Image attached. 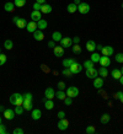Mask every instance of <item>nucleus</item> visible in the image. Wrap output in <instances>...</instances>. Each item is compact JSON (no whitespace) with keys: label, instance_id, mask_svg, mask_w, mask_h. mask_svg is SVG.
I'll return each instance as SVG.
<instances>
[{"label":"nucleus","instance_id":"nucleus-1","mask_svg":"<svg viewBox=\"0 0 123 134\" xmlns=\"http://www.w3.org/2000/svg\"><path fill=\"white\" fill-rule=\"evenodd\" d=\"M10 103L14 106H22L24 103V95H20V93H12L10 96Z\"/></svg>","mask_w":123,"mask_h":134},{"label":"nucleus","instance_id":"nucleus-2","mask_svg":"<svg viewBox=\"0 0 123 134\" xmlns=\"http://www.w3.org/2000/svg\"><path fill=\"white\" fill-rule=\"evenodd\" d=\"M65 92H66V96H68V97L74 98V97H76V96L79 95V89L76 87V86H70Z\"/></svg>","mask_w":123,"mask_h":134},{"label":"nucleus","instance_id":"nucleus-3","mask_svg":"<svg viewBox=\"0 0 123 134\" xmlns=\"http://www.w3.org/2000/svg\"><path fill=\"white\" fill-rule=\"evenodd\" d=\"M78 11L80 14H87V12L90 11V5L87 4V3H80L78 5Z\"/></svg>","mask_w":123,"mask_h":134},{"label":"nucleus","instance_id":"nucleus-4","mask_svg":"<svg viewBox=\"0 0 123 134\" xmlns=\"http://www.w3.org/2000/svg\"><path fill=\"white\" fill-rule=\"evenodd\" d=\"M15 111L12 110V108H5L4 111V118H6L8 121H11L15 118Z\"/></svg>","mask_w":123,"mask_h":134},{"label":"nucleus","instance_id":"nucleus-5","mask_svg":"<svg viewBox=\"0 0 123 134\" xmlns=\"http://www.w3.org/2000/svg\"><path fill=\"white\" fill-rule=\"evenodd\" d=\"M68 126H69V121H68V119H65V118L59 119V122H58V128L60 130H66L68 129Z\"/></svg>","mask_w":123,"mask_h":134},{"label":"nucleus","instance_id":"nucleus-6","mask_svg":"<svg viewBox=\"0 0 123 134\" xmlns=\"http://www.w3.org/2000/svg\"><path fill=\"white\" fill-rule=\"evenodd\" d=\"M69 69H70V71H71V74H73V75H74V74H79L80 71H81V64H80V63H78V62H75V63L70 66Z\"/></svg>","mask_w":123,"mask_h":134},{"label":"nucleus","instance_id":"nucleus-7","mask_svg":"<svg viewBox=\"0 0 123 134\" xmlns=\"http://www.w3.org/2000/svg\"><path fill=\"white\" fill-rule=\"evenodd\" d=\"M98 75V70H96L95 68H90V69H86V76L89 79H95Z\"/></svg>","mask_w":123,"mask_h":134},{"label":"nucleus","instance_id":"nucleus-8","mask_svg":"<svg viewBox=\"0 0 123 134\" xmlns=\"http://www.w3.org/2000/svg\"><path fill=\"white\" fill-rule=\"evenodd\" d=\"M60 43H62V47H63V48H69V47H71L73 40L69 38V37H64V38H62Z\"/></svg>","mask_w":123,"mask_h":134},{"label":"nucleus","instance_id":"nucleus-9","mask_svg":"<svg viewBox=\"0 0 123 134\" xmlns=\"http://www.w3.org/2000/svg\"><path fill=\"white\" fill-rule=\"evenodd\" d=\"M101 53H102V55H107V57H111V55L113 54V48H112L111 46H106V47H102V49H101Z\"/></svg>","mask_w":123,"mask_h":134},{"label":"nucleus","instance_id":"nucleus-10","mask_svg":"<svg viewBox=\"0 0 123 134\" xmlns=\"http://www.w3.org/2000/svg\"><path fill=\"white\" fill-rule=\"evenodd\" d=\"M44 96L46 98H48V100H53L55 97V92H54V90L52 87H47L44 91Z\"/></svg>","mask_w":123,"mask_h":134},{"label":"nucleus","instance_id":"nucleus-11","mask_svg":"<svg viewBox=\"0 0 123 134\" xmlns=\"http://www.w3.org/2000/svg\"><path fill=\"white\" fill-rule=\"evenodd\" d=\"M42 19L41 16V11L40 10H33L32 12H31V20L35 21V22H37V21H40Z\"/></svg>","mask_w":123,"mask_h":134},{"label":"nucleus","instance_id":"nucleus-12","mask_svg":"<svg viewBox=\"0 0 123 134\" xmlns=\"http://www.w3.org/2000/svg\"><path fill=\"white\" fill-rule=\"evenodd\" d=\"M100 64H101V66H108V65L111 64V59L110 57H107V55H102V57L100 58V62H98Z\"/></svg>","mask_w":123,"mask_h":134},{"label":"nucleus","instance_id":"nucleus-13","mask_svg":"<svg viewBox=\"0 0 123 134\" xmlns=\"http://www.w3.org/2000/svg\"><path fill=\"white\" fill-rule=\"evenodd\" d=\"M53 53L57 58H62L64 55V49H63V47H57V46H55L53 48Z\"/></svg>","mask_w":123,"mask_h":134},{"label":"nucleus","instance_id":"nucleus-14","mask_svg":"<svg viewBox=\"0 0 123 134\" xmlns=\"http://www.w3.org/2000/svg\"><path fill=\"white\" fill-rule=\"evenodd\" d=\"M33 38H35L36 41H43L44 35L42 32V30H36V31L33 32Z\"/></svg>","mask_w":123,"mask_h":134},{"label":"nucleus","instance_id":"nucleus-15","mask_svg":"<svg viewBox=\"0 0 123 134\" xmlns=\"http://www.w3.org/2000/svg\"><path fill=\"white\" fill-rule=\"evenodd\" d=\"M26 29H27V31H29L30 33H33L37 29H38V27H37V22H35V21L29 22V24H27V26H26Z\"/></svg>","mask_w":123,"mask_h":134},{"label":"nucleus","instance_id":"nucleus-16","mask_svg":"<svg viewBox=\"0 0 123 134\" xmlns=\"http://www.w3.org/2000/svg\"><path fill=\"white\" fill-rule=\"evenodd\" d=\"M86 49H87L89 52H94L95 49H96V43H95V41L89 40V41L86 42Z\"/></svg>","mask_w":123,"mask_h":134},{"label":"nucleus","instance_id":"nucleus-17","mask_svg":"<svg viewBox=\"0 0 123 134\" xmlns=\"http://www.w3.org/2000/svg\"><path fill=\"white\" fill-rule=\"evenodd\" d=\"M40 118H42L41 110H38V108H35V110H32V119H35V121H38Z\"/></svg>","mask_w":123,"mask_h":134},{"label":"nucleus","instance_id":"nucleus-18","mask_svg":"<svg viewBox=\"0 0 123 134\" xmlns=\"http://www.w3.org/2000/svg\"><path fill=\"white\" fill-rule=\"evenodd\" d=\"M94 86L96 89H101L103 86V79L101 77H95L94 79Z\"/></svg>","mask_w":123,"mask_h":134},{"label":"nucleus","instance_id":"nucleus-19","mask_svg":"<svg viewBox=\"0 0 123 134\" xmlns=\"http://www.w3.org/2000/svg\"><path fill=\"white\" fill-rule=\"evenodd\" d=\"M43 102H44V107L47 108V110H53V108H54V102L52 101V100L44 98V100H43Z\"/></svg>","mask_w":123,"mask_h":134},{"label":"nucleus","instance_id":"nucleus-20","mask_svg":"<svg viewBox=\"0 0 123 134\" xmlns=\"http://www.w3.org/2000/svg\"><path fill=\"white\" fill-rule=\"evenodd\" d=\"M40 11H42V14H51L52 12V6L48 4H43Z\"/></svg>","mask_w":123,"mask_h":134},{"label":"nucleus","instance_id":"nucleus-21","mask_svg":"<svg viewBox=\"0 0 123 134\" xmlns=\"http://www.w3.org/2000/svg\"><path fill=\"white\" fill-rule=\"evenodd\" d=\"M111 75H112V77H113V79L119 80V77L122 76V73H121V70H119V69H113L112 71H111Z\"/></svg>","mask_w":123,"mask_h":134},{"label":"nucleus","instance_id":"nucleus-22","mask_svg":"<svg viewBox=\"0 0 123 134\" xmlns=\"http://www.w3.org/2000/svg\"><path fill=\"white\" fill-rule=\"evenodd\" d=\"M22 107H24L26 111H31L32 110V101H30V100H24Z\"/></svg>","mask_w":123,"mask_h":134},{"label":"nucleus","instance_id":"nucleus-23","mask_svg":"<svg viewBox=\"0 0 123 134\" xmlns=\"http://www.w3.org/2000/svg\"><path fill=\"white\" fill-rule=\"evenodd\" d=\"M62 33L60 32H58V31H54L53 35H52V40H53L54 42H60L62 41Z\"/></svg>","mask_w":123,"mask_h":134},{"label":"nucleus","instance_id":"nucleus-24","mask_svg":"<svg viewBox=\"0 0 123 134\" xmlns=\"http://www.w3.org/2000/svg\"><path fill=\"white\" fill-rule=\"evenodd\" d=\"M55 97H57L58 100H63V101H64V98L66 97V92L63 91V90H59V91L55 92Z\"/></svg>","mask_w":123,"mask_h":134},{"label":"nucleus","instance_id":"nucleus-25","mask_svg":"<svg viewBox=\"0 0 123 134\" xmlns=\"http://www.w3.org/2000/svg\"><path fill=\"white\" fill-rule=\"evenodd\" d=\"M110 119H111L110 114L105 113V114H102V116H101V118H100V122L102 123V124H107V123L110 122Z\"/></svg>","mask_w":123,"mask_h":134},{"label":"nucleus","instance_id":"nucleus-26","mask_svg":"<svg viewBox=\"0 0 123 134\" xmlns=\"http://www.w3.org/2000/svg\"><path fill=\"white\" fill-rule=\"evenodd\" d=\"M75 62H76L75 59H64V60H63V66H64V68H70Z\"/></svg>","mask_w":123,"mask_h":134},{"label":"nucleus","instance_id":"nucleus-27","mask_svg":"<svg viewBox=\"0 0 123 134\" xmlns=\"http://www.w3.org/2000/svg\"><path fill=\"white\" fill-rule=\"evenodd\" d=\"M4 9L8 12H11V11H14V9H15V4H14V3H11V1H8V3L5 4Z\"/></svg>","mask_w":123,"mask_h":134},{"label":"nucleus","instance_id":"nucleus-28","mask_svg":"<svg viewBox=\"0 0 123 134\" xmlns=\"http://www.w3.org/2000/svg\"><path fill=\"white\" fill-rule=\"evenodd\" d=\"M16 26L19 27V29H25L26 26H27V22H26V20L25 19H19V21H17V24H16Z\"/></svg>","mask_w":123,"mask_h":134},{"label":"nucleus","instance_id":"nucleus-29","mask_svg":"<svg viewBox=\"0 0 123 134\" xmlns=\"http://www.w3.org/2000/svg\"><path fill=\"white\" fill-rule=\"evenodd\" d=\"M37 27H38V30H44L47 27V21L42 20V19L40 21H37Z\"/></svg>","mask_w":123,"mask_h":134},{"label":"nucleus","instance_id":"nucleus-30","mask_svg":"<svg viewBox=\"0 0 123 134\" xmlns=\"http://www.w3.org/2000/svg\"><path fill=\"white\" fill-rule=\"evenodd\" d=\"M68 11L70 12V14H74L75 11H78V5L76 4H74V3H71V4H69L68 5Z\"/></svg>","mask_w":123,"mask_h":134},{"label":"nucleus","instance_id":"nucleus-31","mask_svg":"<svg viewBox=\"0 0 123 134\" xmlns=\"http://www.w3.org/2000/svg\"><path fill=\"white\" fill-rule=\"evenodd\" d=\"M98 74L101 75V77H107L108 76V70H107L106 66H102L101 69L98 70Z\"/></svg>","mask_w":123,"mask_h":134},{"label":"nucleus","instance_id":"nucleus-32","mask_svg":"<svg viewBox=\"0 0 123 134\" xmlns=\"http://www.w3.org/2000/svg\"><path fill=\"white\" fill-rule=\"evenodd\" d=\"M4 47H5V49H8V51H11L12 47H14V43H12L11 40H6V41L4 42Z\"/></svg>","mask_w":123,"mask_h":134},{"label":"nucleus","instance_id":"nucleus-33","mask_svg":"<svg viewBox=\"0 0 123 134\" xmlns=\"http://www.w3.org/2000/svg\"><path fill=\"white\" fill-rule=\"evenodd\" d=\"M94 64H95V63L91 60V59H90V60H85V62H84V68H85V69H90V68H94Z\"/></svg>","mask_w":123,"mask_h":134},{"label":"nucleus","instance_id":"nucleus-34","mask_svg":"<svg viewBox=\"0 0 123 134\" xmlns=\"http://www.w3.org/2000/svg\"><path fill=\"white\" fill-rule=\"evenodd\" d=\"M100 58H101V55H100L98 53H92V54H91V60L94 62V63H98V62H100Z\"/></svg>","mask_w":123,"mask_h":134},{"label":"nucleus","instance_id":"nucleus-35","mask_svg":"<svg viewBox=\"0 0 123 134\" xmlns=\"http://www.w3.org/2000/svg\"><path fill=\"white\" fill-rule=\"evenodd\" d=\"M14 4H15V6H17V8H22V6L26 4V0H15Z\"/></svg>","mask_w":123,"mask_h":134},{"label":"nucleus","instance_id":"nucleus-36","mask_svg":"<svg viewBox=\"0 0 123 134\" xmlns=\"http://www.w3.org/2000/svg\"><path fill=\"white\" fill-rule=\"evenodd\" d=\"M116 62L117 63H123V53H118V54H116Z\"/></svg>","mask_w":123,"mask_h":134},{"label":"nucleus","instance_id":"nucleus-37","mask_svg":"<svg viewBox=\"0 0 123 134\" xmlns=\"http://www.w3.org/2000/svg\"><path fill=\"white\" fill-rule=\"evenodd\" d=\"M6 59H8V57L5 55V54H3V53H0V65H3L6 63Z\"/></svg>","mask_w":123,"mask_h":134},{"label":"nucleus","instance_id":"nucleus-38","mask_svg":"<svg viewBox=\"0 0 123 134\" xmlns=\"http://www.w3.org/2000/svg\"><path fill=\"white\" fill-rule=\"evenodd\" d=\"M62 74H63V75H64V76H71V75H73V74H71V71H70V69L69 68H65V69L63 70V71H62Z\"/></svg>","mask_w":123,"mask_h":134},{"label":"nucleus","instance_id":"nucleus-39","mask_svg":"<svg viewBox=\"0 0 123 134\" xmlns=\"http://www.w3.org/2000/svg\"><path fill=\"white\" fill-rule=\"evenodd\" d=\"M24 110H25V108L22 107V106H16V108H15L14 111H15V113H16V114H22Z\"/></svg>","mask_w":123,"mask_h":134},{"label":"nucleus","instance_id":"nucleus-40","mask_svg":"<svg viewBox=\"0 0 123 134\" xmlns=\"http://www.w3.org/2000/svg\"><path fill=\"white\" fill-rule=\"evenodd\" d=\"M95 130H96V129H95L94 126H89L87 128H86V133H87V134H94Z\"/></svg>","mask_w":123,"mask_h":134},{"label":"nucleus","instance_id":"nucleus-41","mask_svg":"<svg viewBox=\"0 0 123 134\" xmlns=\"http://www.w3.org/2000/svg\"><path fill=\"white\" fill-rule=\"evenodd\" d=\"M73 52H74V53H76V54H79V53L81 52V48H80V46H79V44H74V47H73Z\"/></svg>","mask_w":123,"mask_h":134},{"label":"nucleus","instance_id":"nucleus-42","mask_svg":"<svg viewBox=\"0 0 123 134\" xmlns=\"http://www.w3.org/2000/svg\"><path fill=\"white\" fill-rule=\"evenodd\" d=\"M32 93H30V92H26L24 95V100H30V101H32Z\"/></svg>","mask_w":123,"mask_h":134},{"label":"nucleus","instance_id":"nucleus-43","mask_svg":"<svg viewBox=\"0 0 123 134\" xmlns=\"http://www.w3.org/2000/svg\"><path fill=\"white\" fill-rule=\"evenodd\" d=\"M64 103H65L66 106H70V105H71V97H68V96H66V97L64 98Z\"/></svg>","mask_w":123,"mask_h":134},{"label":"nucleus","instance_id":"nucleus-44","mask_svg":"<svg viewBox=\"0 0 123 134\" xmlns=\"http://www.w3.org/2000/svg\"><path fill=\"white\" fill-rule=\"evenodd\" d=\"M116 96H117V98L121 101V103H123V92H121V91H119V92H117V95H116Z\"/></svg>","mask_w":123,"mask_h":134},{"label":"nucleus","instance_id":"nucleus-45","mask_svg":"<svg viewBox=\"0 0 123 134\" xmlns=\"http://www.w3.org/2000/svg\"><path fill=\"white\" fill-rule=\"evenodd\" d=\"M41 8H42V4L37 3V1L33 4V9H35V10H41Z\"/></svg>","mask_w":123,"mask_h":134},{"label":"nucleus","instance_id":"nucleus-46","mask_svg":"<svg viewBox=\"0 0 123 134\" xmlns=\"http://www.w3.org/2000/svg\"><path fill=\"white\" fill-rule=\"evenodd\" d=\"M12 133L14 134H24V129H22V128H16Z\"/></svg>","mask_w":123,"mask_h":134},{"label":"nucleus","instance_id":"nucleus-47","mask_svg":"<svg viewBox=\"0 0 123 134\" xmlns=\"http://www.w3.org/2000/svg\"><path fill=\"white\" fill-rule=\"evenodd\" d=\"M6 133V129H5V126L0 123V134H5Z\"/></svg>","mask_w":123,"mask_h":134},{"label":"nucleus","instance_id":"nucleus-48","mask_svg":"<svg viewBox=\"0 0 123 134\" xmlns=\"http://www.w3.org/2000/svg\"><path fill=\"white\" fill-rule=\"evenodd\" d=\"M58 87H59V90L65 89V84H64L63 81H59V82H58Z\"/></svg>","mask_w":123,"mask_h":134},{"label":"nucleus","instance_id":"nucleus-49","mask_svg":"<svg viewBox=\"0 0 123 134\" xmlns=\"http://www.w3.org/2000/svg\"><path fill=\"white\" fill-rule=\"evenodd\" d=\"M65 117V113H64V112H63V111H59V112H58V118H64Z\"/></svg>","mask_w":123,"mask_h":134},{"label":"nucleus","instance_id":"nucleus-50","mask_svg":"<svg viewBox=\"0 0 123 134\" xmlns=\"http://www.w3.org/2000/svg\"><path fill=\"white\" fill-rule=\"evenodd\" d=\"M48 47H49V48H54V47H55V42H54V41H49L48 42Z\"/></svg>","mask_w":123,"mask_h":134},{"label":"nucleus","instance_id":"nucleus-51","mask_svg":"<svg viewBox=\"0 0 123 134\" xmlns=\"http://www.w3.org/2000/svg\"><path fill=\"white\" fill-rule=\"evenodd\" d=\"M79 42H80V38H79V37H74V38H73V43H74V44H79Z\"/></svg>","mask_w":123,"mask_h":134},{"label":"nucleus","instance_id":"nucleus-52","mask_svg":"<svg viewBox=\"0 0 123 134\" xmlns=\"http://www.w3.org/2000/svg\"><path fill=\"white\" fill-rule=\"evenodd\" d=\"M19 19H20V17H19V16H15V17H14V19H12V22H14V24H15V25H16V24H17V21H19Z\"/></svg>","mask_w":123,"mask_h":134},{"label":"nucleus","instance_id":"nucleus-53","mask_svg":"<svg viewBox=\"0 0 123 134\" xmlns=\"http://www.w3.org/2000/svg\"><path fill=\"white\" fill-rule=\"evenodd\" d=\"M36 1H37V3H40V4L43 5V4H44V1H46V0H36Z\"/></svg>","mask_w":123,"mask_h":134},{"label":"nucleus","instance_id":"nucleus-54","mask_svg":"<svg viewBox=\"0 0 123 134\" xmlns=\"http://www.w3.org/2000/svg\"><path fill=\"white\" fill-rule=\"evenodd\" d=\"M5 111V107L4 106H0V112H4Z\"/></svg>","mask_w":123,"mask_h":134},{"label":"nucleus","instance_id":"nucleus-55","mask_svg":"<svg viewBox=\"0 0 123 134\" xmlns=\"http://www.w3.org/2000/svg\"><path fill=\"white\" fill-rule=\"evenodd\" d=\"M74 4L79 5V4H80V0H74Z\"/></svg>","mask_w":123,"mask_h":134},{"label":"nucleus","instance_id":"nucleus-56","mask_svg":"<svg viewBox=\"0 0 123 134\" xmlns=\"http://www.w3.org/2000/svg\"><path fill=\"white\" fill-rule=\"evenodd\" d=\"M119 81H121V84H122V85H123V75H122V76H121V77H119Z\"/></svg>","mask_w":123,"mask_h":134},{"label":"nucleus","instance_id":"nucleus-57","mask_svg":"<svg viewBox=\"0 0 123 134\" xmlns=\"http://www.w3.org/2000/svg\"><path fill=\"white\" fill-rule=\"evenodd\" d=\"M96 49H102V46H96Z\"/></svg>","mask_w":123,"mask_h":134},{"label":"nucleus","instance_id":"nucleus-58","mask_svg":"<svg viewBox=\"0 0 123 134\" xmlns=\"http://www.w3.org/2000/svg\"><path fill=\"white\" fill-rule=\"evenodd\" d=\"M121 73H122V75H123V68H122V69H121Z\"/></svg>","mask_w":123,"mask_h":134},{"label":"nucleus","instance_id":"nucleus-59","mask_svg":"<svg viewBox=\"0 0 123 134\" xmlns=\"http://www.w3.org/2000/svg\"><path fill=\"white\" fill-rule=\"evenodd\" d=\"M0 123H1V117H0Z\"/></svg>","mask_w":123,"mask_h":134},{"label":"nucleus","instance_id":"nucleus-60","mask_svg":"<svg viewBox=\"0 0 123 134\" xmlns=\"http://www.w3.org/2000/svg\"><path fill=\"white\" fill-rule=\"evenodd\" d=\"M0 53H1V49H0Z\"/></svg>","mask_w":123,"mask_h":134},{"label":"nucleus","instance_id":"nucleus-61","mask_svg":"<svg viewBox=\"0 0 123 134\" xmlns=\"http://www.w3.org/2000/svg\"><path fill=\"white\" fill-rule=\"evenodd\" d=\"M122 8H123V4H122Z\"/></svg>","mask_w":123,"mask_h":134}]
</instances>
